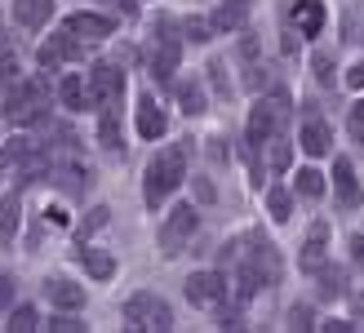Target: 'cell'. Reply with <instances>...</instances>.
<instances>
[{"instance_id":"cell-37","label":"cell","mask_w":364,"mask_h":333,"mask_svg":"<svg viewBox=\"0 0 364 333\" xmlns=\"http://www.w3.org/2000/svg\"><path fill=\"white\" fill-rule=\"evenodd\" d=\"M320 329H324V333H342V329H355V324H351V320H324Z\"/></svg>"},{"instance_id":"cell-11","label":"cell","mask_w":364,"mask_h":333,"mask_svg":"<svg viewBox=\"0 0 364 333\" xmlns=\"http://www.w3.org/2000/svg\"><path fill=\"white\" fill-rule=\"evenodd\" d=\"M333 200H338L342 209H360L364 205V191H360V182H355L351 160H338L333 164Z\"/></svg>"},{"instance_id":"cell-20","label":"cell","mask_w":364,"mask_h":333,"mask_svg":"<svg viewBox=\"0 0 364 333\" xmlns=\"http://www.w3.org/2000/svg\"><path fill=\"white\" fill-rule=\"evenodd\" d=\"M240 23H245V5H235V0H231V5H218L213 18H209L213 31H235Z\"/></svg>"},{"instance_id":"cell-41","label":"cell","mask_w":364,"mask_h":333,"mask_svg":"<svg viewBox=\"0 0 364 333\" xmlns=\"http://www.w3.org/2000/svg\"><path fill=\"white\" fill-rule=\"evenodd\" d=\"M355 111H364V102H360V107H355Z\"/></svg>"},{"instance_id":"cell-28","label":"cell","mask_w":364,"mask_h":333,"mask_svg":"<svg viewBox=\"0 0 364 333\" xmlns=\"http://www.w3.org/2000/svg\"><path fill=\"white\" fill-rule=\"evenodd\" d=\"M98 138H102V147H112V152L120 147V134H116V116H102V120H98Z\"/></svg>"},{"instance_id":"cell-8","label":"cell","mask_w":364,"mask_h":333,"mask_svg":"<svg viewBox=\"0 0 364 333\" xmlns=\"http://www.w3.org/2000/svg\"><path fill=\"white\" fill-rule=\"evenodd\" d=\"M178 53H182V41L173 36L169 23H160L156 27V58H151V76L156 80H169L173 71H178Z\"/></svg>"},{"instance_id":"cell-35","label":"cell","mask_w":364,"mask_h":333,"mask_svg":"<svg viewBox=\"0 0 364 333\" xmlns=\"http://www.w3.org/2000/svg\"><path fill=\"white\" fill-rule=\"evenodd\" d=\"M0 307H14V280L0 275Z\"/></svg>"},{"instance_id":"cell-14","label":"cell","mask_w":364,"mask_h":333,"mask_svg":"<svg viewBox=\"0 0 364 333\" xmlns=\"http://www.w3.org/2000/svg\"><path fill=\"white\" fill-rule=\"evenodd\" d=\"M45 293H49V302L63 307V311H80L85 307V289L71 285V280H58V275H49V280H45Z\"/></svg>"},{"instance_id":"cell-9","label":"cell","mask_w":364,"mask_h":333,"mask_svg":"<svg viewBox=\"0 0 364 333\" xmlns=\"http://www.w3.org/2000/svg\"><path fill=\"white\" fill-rule=\"evenodd\" d=\"M289 23H294L298 36L316 41V36L324 31V0H294V9H289Z\"/></svg>"},{"instance_id":"cell-26","label":"cell","mask_w":364,"mask_h":333,"mask_svg":"<svg viewBox=\"0 0 364 333\" xmlns=\"http://www.w3.org/2000/svg\"><path fill=\"white\" fill-rule=\"evenodd\" d=\"M9 329H14V333L41 329V324H36V311H31V307H14V311H9Z\"/></svg>"},{"instance_id":"cell-34","label":"cell","mask_w":364,"mask_h":333,"mask_svg":"<svg viewBox=\"0 0 364 333\" xmlns=\"http://www.w3.org/2000/svg\"><path fill=\"white\" fill-rule=\"evenodd\" d=\"M342 80H347L351 89H364V58H360L355 67H347V76H342Z\"/></svg>"},{"instance_id":"cell-22","label":"cell","mask_w":364,"mask_h":333,"mask_svg":"<svg viewBox=\"0 0 364 333\" xmlns=\"http://www.w3.org/2000/svg\"><path fill=\"white\" fill-rule=\"evenodd\" d=\"M267 213L276 222H289V213H294V196H289L284 187H271L267 191Z\"/></svg>"},{"instance_id":"cell-24","label":"cell","mask_w":364,"mask_h":333,"mask_svg":"<svg viewBox=\"0 0 364 333\" xmlns=\"http://www.w3.org/2000/svg\"><path fill=\"white\" fill-rule=\"evenodd\" d=\"M178 102H182V111H205V89H200V80H182Z\"/></svg>"},{"instance_id":"cell-10","label":"cell","mask_w":364,"mask_h":333,"mask_svg":"<svg viewBox=\"0 0 364 333\" xmlns=\"http://www.w3.org/2000/svg\"><path fill=\"white\" fill-rule=\"evenodd\" d=\"M63 31L71 36V41H107V36H112V18H102V14H67Z\"/></svg>"},{"instance_id":"cell-12","label":"cell","mask_w":364,"mask_h":333,"mask_svg":"<svg viewBox=\"0 0 364 333\" xmlns=\"http://www.w3.org/2000/svg\"><path fill=\"white\" fill-rule=\"evenodd\" d=\"M134 129H138V138H147V142L165 138V111L156 107V98H151V94H142V98H138V111H134Z\"/></svg>"},{"instance_id":"cell-39","label":"cell","mask_w":364,"mask_h":333,"mask_svg":"<svg viewBox=\"0 0 364 333\" xmlns=\"http://www.w3.org/2000/svg\"><path fill=\"white\" fill-rule=\"evenodd\" d=\"M116 9H120V14H129V18L138 14V5H134V0H116Z\"/></svg>"},{"instance_id":"cell-36","label":"cell","mask_w":364,"mask_h":333,"mask_svg":"<svg viewBox=\"0 0 364 333\" xmlns=\"http://www.w3.org/2000/svg\"><path fill=\"white\" fill-rule=\"evenodd\" d=\"M351 138L364 142V111H351Z\"/></svg>"},{"instance_id":"cell-7","label":"cell","mask_w":364,"mask_h":333,"mask_svg":"<svg viewBox=\"0 0 364 333\" xmlns=\"http://www.w3.org/2000/svg\"><path fill=\"white\" fill-rule=\"evenodd\" d=\"M187 302L191 307H223L227 302V280L218 271H196V275H187Z\"/></svg>"},{"instance_id":"cell-38","label":"cell","mask_w":364,"mask_h":333,"mask_svg":"<svg viewBox=\"0 0 364 333\" xmlns=\"http://www.w3.org/2000/svg\"><path fill=\"white\" fill-rule=\"evenodd\" d=\"M351 253H355V263L364 267V236H355V240H351Z\"/></svg>"},{"instance_id":"cell-19","label":"cell","mask_w":364,"mask_h":333,"mask_svg":"<svg viewBox=\"0 0 364 333\" xmlns=\"http://www.w3.org/2000/svg\"><path fill=\"white\" fill-rule=\"evenodd\" d=\"M18 205H23V191H9L0 200V245H14V231H18Z\"/></svg>"},{"instance_id":"cell-15","label":"cell","mask_w":364,"mask_h":333,"mask_svg":"<svg viewBox=\"0 0 364 333\" xmlns=\"http://www.w3.org/2000/svg\"><path fill=\"white\" fill-rule=\"evenodd\" d=\"M14 18H18V27L36 31L53 18V0H14Z\"/></svg>"},{"instance_id":"cell-33","label":"cell","mask_w":364,"mask_h":333,"mask_svg":"<svg viewBox=\"0 0 364 333\" xmlns=\"http://www.w3.org/2000/svg\"><path fill=\"white\" fill-rule=\"evenodd\" d=\"M14 76H18V58L5 49V53H0V80H14Z\"/></svg>"},{"instance_id":"cell-6","label":"cell","mask_w":364,"mask_h":333,"mask_svg":"<svg viewBox=\"0 0 364 333\" xmlns=\"http://www.w3.org/2000/svg\"><path fill=\"white\" fill-rule=\"evenodd\" d=\"M200 227V218L191 205H173L169 218H165V227H160V249H165V258H178L182 249H187V240L196 236Z\"/></svg>"},{"instance_id":"cell-27","label":"cell","mask_w":364,"mask_h":333,"mask_svg":"<svg viewBox=\"0 0 364 333\" xmlns=\"http://www.w3.org/2000/svg\"><path fill=\"white\" fill-rule=\"evenodd\" d=\"M316 275H320V293H324V298H338V293H342V280H338V271L320 267Z\"/></svg>"},{"instance_id":"cell-5","label":"cell","mask_w":364,"mask_h":333,"mask_svg":"<svg viewBox=\"0 0 364 333\" xmlns=\"http://www.w3.org/2000/svg\"><path fill=\"white\" fill-rule=\"evenodd\" d=\"M120 98H124V76H120V67L98 63L94 71H89V102H94L102 116H116V111H120Z\"/></svg>"},{"instance_id":"cell-16","label":"cell","mask_w":364,"mask_h":333,"mask_svg":"<svg viewBox=\"0 0 364 333\" xmlns=\"http://www.w3.org/2000/svg\"><path fill=\"white\" fill-rule=\"evenodd\" d=\"M329 147H333L329 125H324L320 116H306V120H302V152H306V156H324Z\"/></svg>"},{"instance_id":"cell-25","label":"cell","mask_w":364,"mask_h":333,"mask_svg":"<svg viewBox=\"0 0 364 333\" xmlns=\"http://www.w3.org/2000/svg\"><path fill=\"white\" fill-rule=\"evenodd\" d=\"M58 182H63L67 196H80V187H85V169H80V164H58Z\"/></svg>"},{"instance_id":"cell-3","label":"cell","mask_w":364,"mask_h":333,"mask_svg":"<svg viewBox=\"0 0 364 333\" xmlns=\"http://www.w3.org/2000/svg\"><path fill=\"white\" fill-rule=\"evenodd\" d=\"M289 120V94H267V98H258V107L249 111V142L253 147H262V142H271L280 134V125Z\"/></svg>"},{"instance_id":"cell-13","label":"cell","mask_w":364,"mask_h":333,"mask_svg":"<svg viewBox=\"0 0 364 333\" xmlns=\"http://www.w3.org/2000/svg\"><path fill=\"white\" fill-rule=\"evenodd\" d=\"M324 249H329V222H311V231L302 240V271H320Z\"/></svg>"},{"instance_id":"cell-17","label":"cell","mask_w":364,"mask_h":333,"mask_svg":"<svg viewBox=\"0 0 364 333\" xmlns=\"http://www.w3.org/2000/svg\"><path fill=\"white\" fill-rule=\"evenodd\" d=\"M80 53V45H71V36L63 31V36H49V41L41 45V67H58V63H67V58H76Z\"/></svg>"},{"instance_id":"cell-4","label":"cell","mask_w":364,"mask_h":333,"mask_svg":"<svg viewBox=\"0 0 364 333\" xmlns=\"http://www.w3.org/2000/svg\"><path fill=\"white\" fill-rule=\"evenodd\" d=\"M45 107H49V85H45V80H23V85L9 89L5 116H9L14 125H31V120L45 116Z\"/></svg>"},{"instance_id":"cell-29","label":"cell","mask_w":364,"mask_h":333,"mask_svg":"<svg viewBox=\"0 0 364 333\" xmlns=\"http://www.w3.org/2000/svg\"><path fill=\"white\" fill-rule=\"evenodd\" d=\"M107 218H112V209H107V205H98L94 213L85 218V227H80V236H89V231H98V227H107Z\"/></svg>"},{"instance_id":"cell-23","label":"cell","mask_w":364,"mask_h":333,"mask_svg":"<svg viewBox=\"0 0 364 333\" xmlns=\"http://www.w3.org/2000/svg\"><path fill=\"white\" fill-rule=\"evenodd\" d=\"M298 196H306V200H320L324 196V174L320 169H298Z\"/></svg>"},{"instance_id":"cell-1","label":"cell","mask_w":364,"mask_h":333,"mask_svg":"<svg viewBox=\"0 0 364 333\" xmlns=\"http://www.w3.org/2000/svg\"><path fill=\"white\" fill-rule=\"evenodd\" d=\"M182 174H187V147H165L151 164H147V187H142V196H147V205L160 209L165 205V196H173L182 187Z\"/></svg>"},{"instance_id":"cell-18","label":"cell","mask_w":364,"mask_h":333,"mask_svg":"<svg viewBox=\"0 0 364 333\" xmlns=\"http://www.w3.org/2000/svg\"><path fill=\"white\" fill-rule=\"evenodd\" d=\"M58 98L67 111H85L89 107V80L85 76H63L58 80Z\"/></svg>"},{"instance_id":"cell-40","label":"cell","mask_w":364,"mask_h":333,"mask_svg":"<svg viewBox=\"0 0 364 333\" xmlns=\"http://www.w3.org/2000/svg\"><path fill=\"white\" fill-rule=\"evenodd\" d=\"M0 53H5V41H0Z\"/></svg>"},{"instance_id":"cell-21","label":"cell","mask_w":364,"mask_h":333,"mask_svg":"<svg viewBox=\"0 0 364 333\" xmlns=\"http://www.w3.org/2000/svg\"><path fill=\"white\" fill-rule=\"evenodd\" d=\"M80 263H85V271L94 275V280H112V275H116V263H112L107 253H98V249H85Z\"/></svg>"},{"instance_id":"cell-32","label":"cell","mask_w":364,"mask_h":333,"mask_svg":"<svg viewBox=\"0 0 364 333\" xmlns=\"http://www.w3.org/2000/svg\"><path fill=\"white\" fill-rule=\"evenodd\" d=\"M289 329H311V307H294V311H289Z\"/></svg>"},{"instance_id":"cell-31","label":"cell","mask_w":364,"mask_h":333,"mask_svg":"<svg viewBox=\"0 0 364 333\" xmlns=\"http://www.w3.org/2000/svg\"><path fill=\"white\" fill-rule=\"evenodd\" d=\"M284 164H289V147L280 138H271V169H284Z\"/></svg>"},{"instance_id":"cell-2","label":"cell","mask_w":364,"mask_h":333,"mask_svg":"<svg viewBox=\"0 0 364 333\" xmlns=\"http://www.w3.org/2000/svg\"><path fill=\"white\" fill-rule=\"evenodd\" d=\"M124 324L129 329H138V333H165V329H173V311H169V302L160 298V293H134L129 302H124Z\"/></svg>"},{"instance_id":"cell-30","label":"cell","mask_w":364,"mask_h":333,"mask_svg":"<svg viewBox=\"0 0 364 333\" xmlns=\"http://www.w3.org/2000/svg\"><path fill=\"white\" fill-rule=\"evenodd\" d=\"M49 329H53V333H80L85 324H80L76 316H53V320H49Z\"/></svg>"}]
</instances>
